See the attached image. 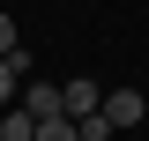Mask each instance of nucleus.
<instances>
[{
  "label": "nucleus",
  "instance_id": "1",
  "mask_svg": "<svg viewBox=\"0 0 149 141\" xmlns=\"http://www.w3.org/2000/svg\"><path fill=\"white\" fill-rule=\"evenodd\" d=\"M104 119H112V134L119 126H142L149 119V89H104Z\"/></svg>",
  "mask_w": 149,
  "mask_h": 141
},
{
  "label": "nucleus",
  "instance_id": "3",
  "mask_svg": "<svg viewBox=\"0 0 149 141\" xmlns=\"http://www.w3.org/2000/svg\"><path fill=\"white\" fill-rule=\"evenodd\" d=\"M30 82V52H0V104H15Z\"/></svg>",
  "mask_w": 149,
  "mask_h": 141
},
{
  "label": "nucleus",
  "instance_id": "8",
  "mask_svg": "<svg viewBox=\"0 0 149 141\" xmlns=\"http://www.w3.org/2000/svg\"><path fill=\"white\" fill-rule=\"evenodd\" d=\"M0 52H22V37H15V15H0Z\"/></svg>",
  "mask_w": 149,
  "mask_h": 141
},
{
  "label": "nucleus",
  "instance_id": "4",
  "mask_svg": "<svg viewBox=\"0 0 149 141\" xmlns=\"http://www.w3.org/2000/svg\"><path fill=\"white\" fill-rule=\"evenodd\" d=\"M0 141H37V111L30 104H8L0 111Z\"/></svg>",
  "mask_w": 149,
  "mask_h": 141
},
{
  "label": "nucleus",
  "instance_id": "6",
  "mask_svg": "<svg viewBox=\"0 0 149 141\" xmlns=\"http://www.w3.org/2000/svg\"><path fill=\"white\" fill-rule=\"evenodd\" d=\"M37 141H82V126L67 111H52V119H37Z\"/></svg>",
  "mask_w": 149,
  "mask_h": 141
},
{
  "label": "nucleus",
  "instance_id": "5",
  "mask_svg": "<svg viewBox=\"0 0 149 141\" xmlns=\"http://www.w3.org/2000/svg\"><path fill=\"white\" fill-rule=\"evenodd\" d=\"M22 104H30L37 119H52V111H60V82H37V74H30V82H22Z\"/></svg>",
  "mask_w": 149,
  "mask_h": 141
},
{
  "label": "nucleus",
  "instance_id": "7",
  "mask_svg": "<svg viewBox=\"0 0 149 141\" xmlns=\"http://www.w3.org/2000/svg\"><path fill=\"white\" fill-rule=\"evenodd\" d=\"M74 126H82V141H112V119H104V111H90V119H74Z\"/></svg>",
  "mask_w": 149,
  "mask_h": 141
},
{
  "label": "nucleus",
  "instance_id": "2",
  "mask_svg": "<svg viewBox=\"0 0 149 141\" xmlns=\"http://www.w3.org/2000/svg\"><path fill=\"white\" fill-rule=\"evenodd\" d=\"M60 111H67V119H90V111H104V89H97L90 74H74V82H60Z\"/></svg>",
  "mask_w": 149,
  "mask_h": 141
}]
</instances>
